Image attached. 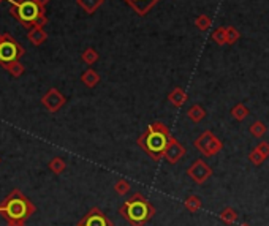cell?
<instances>
[{
  "instance_id": "obj_1",
  "label": "cell",
  "mask_w": 269,
  "mask_h": 226,
  "mask_svg": "<svg viewBox=\"0 0 269 226\" xmlns=\"http://www.w3.org/2000/svg\"><path fill=\"white\" fill-rule=\"evenodd\" d=\"M119 213L129 225L144 226L155 215V207L151 204V201L144 194L133 193V196L124 201L122 206L119 207Z\"/></svg>"
},
{
  "instance_id": "obj_2",
  "label": "cell",
  "mask_w": 269,
  "mask_h": 226,
  "mask_svg": "<svg viewBox=\"0 0 269 226\" xmlns=\"http://www.w3.org/2000/svg\"><path fill=\"white\" fill-rule=\"evenodd\" d=\"M170 136H165L158 131L147 127L146 133H143L138 138V146L151 156L154 161H160L165 155L166 144H168Z\"/></svg>"
},
{
  "instance_id": "obj_3",
  "label": "cell",
  "mask_w": 269,
  "mask_h": 226,
  "mask_svg": "<svg viewBox=\"0 0 269 226\" xmlns=\"http://www.w3.org/2000/svg\"><path fill=\"white\" fill-rule=\"evenodd\" d=\"M43 13H46V11L35 0H19L11 7V15L29 30L34 27V24Z\"/></svg>"
},
{
  "instance_id": "obj_4",
  "label": "cell",
  "mask_w": 269,
  "mask_h": 226,
  "mask_svg": "<svg viewBox=\"0 0 269 226\" xmlns=\"http://www.w3.org/2000/svg\"><path fill=\"white\" fill-rule=\"evenodd\" d=\"M0 210L5 213L6 218H25L35 210V207L30 204L29 199H25L21 193L15 190L10 194V198L0 206Z\"/></svg>"
},
{
  "instance_id": "obj_5",
  "label": "cell",
  "mask_w": 269,
  "mask_h": 226,
  "mask_svg": "<svg viewBox=\"0 0 269 226\" xmlns=\"http://www.w3.org/2000/svg\"><path fill=\"white\" fill-rule=\"evenodd\" d=\"M24 48L10 34H3L0 38V65H8L11 62L19 60L24 55Z\"/></svg>"
},
{
  "instance_id": "obj_6",
  "label": "cell",
  "mask_w": 269,
  "mask_h": 226,
  "mask_svg": "<svg viewBox=\"0 0 269 226\" xmlns=\"http://www.w3.org/2000/svg\"><path fill=\"white\" fill-rule=\"evenodd\" d=\"M193 144H195L198 152L203 154L204 156H208V158H211V156H214L223 150L222 139H219V138H217L211 130L203 131V133L195 139Z\"/></svg>"
},
{
  "instance_id": "obj_7",
  "label": "cell",
  "mask_w": 269,
  "mask_h": 226,
  "mask_svg": "<svg viewBox=\"0 0 269 226\" xmlns=\"http://www.w3.org/2000/svg\"><path fill=\"white\" fill-rule=\"evenodd\" d=\"M187 175L196 185H204L211 177H212V168H211L203 158H198L187 168Z\"/></svg>"
},
{
  "instance_id": "obj_8",
  "label": "cell",
  "mask_w": 269,
  "mask_h": 226,
  "mask_svg": "<svg viewBox=\"0 0 269 226\" xmlns=\"http://www.w3.org/2000/svg\"><path fill=\"white\" fill-rule=\"evenodd\" d=\"M185 154H187V150L182 146L181 142H179L174 136H170L168 139V144H166V149H165V155L163 158L166 160V163H170V165H176L179 163V160H182Z\"/></svg>"
},
{
  "instance_id": "obj_9",
  "label": "cell",
  "mask_w": 269,
  "mask_h": 226,
  "mask_svg": "<svg viewBox=\"0 0 269 226\" xmlns=\"http://www.w3.org/2000/svg\"><path fill=\"white\" fill-rule=\"evenodd\" d=\"M67 98L62 95V93L57 90V89H49L46 93L43 95L41 98V103L43 106L46 108L49 112H57L63 104H65Z\"/></svg>"
},
{
  "instance_id": "obj_10",
  "label": "cell",
  "mask_w": 269,
  "mask_h": 226,
  "mask_svg": "<svg viewBox=\"0 0 269 226\" xmlns=\"http://www.w3.org/2000/svg\"><path fill=\"white\" fill-rule=\"evenodd\" d=\"M78 226H113V223L98 207H94L87 212V215L82 218Z\"/></svg>"
},
{
  "instance_id": "obj_11",
  "label": "cell",
  "mask_w": 269,
  "mask_h": 226,
  "mask_svg": "<svg viewBox=\"0 0 269 226\" xmlns=\"http://www.w3.org/2000/svg\"><path fill=\"white\" fill-rule=\"evenodd\" d=\"M138 16H146L160 0H124Z\"/></svg>"
},
{
  "instance_id": "obj_12",
  "label": "cell",
  "mask_w": 269,
  "mask_h": 226,
  "mask_svg": "<svg viewBox=\"0 0 269 226\" xmlns=\"http://www.w3.org/2000/svg\"><path fill=\"white\" fill-rule=\"evenodd\" d=\"M168 102L174 106V108H182V106L189 102V95L182 87H174L168 93Z\"/></svg>"
},
{
  "instance_id": "obj_13",
  "label": "cell",
  "mask_w": 269,
  "mask_h": 226,
  "mask_svg": "<svg viewBox=\"0 0 269 226\" xmlns=\"http://www.w3.org/2000/svg\"><path fill=\"white\" fill-rule=\"evenodd\" d=\"M27 38L34 46H40V45H43L44 41H46L48 34L44 32L43 27H32L29 30V34H27Z\"/></svg>"
},
{
  "instance_id": "obj_14",
  "label": "cell",
  "mask_w": 269,
  "mask_h": 226,
  "mask_svg": "<svg viewBox=\"0 0 269 226\" xmlns=\"http://www.w3.org/2000/svg\"><path fill=\"white\" fill-rule=\"evenodd\" d=\"M219 218H220V222L223 225H227V226H233L236 222H238V212H236L233 207H223V209L220 210L219 213Z\"/></svg>"
},
{
  "instance_id": "obj_15",
  "label": "cell",
  "mask_w": 269,
  "mask_h": 226,
  "mask_svg": "<svg viewBox=\"0 0 269 226\" xmlns=\"http://www.w3.org/2000/svg\"><path fill=\"white\" fill-rule=\"evenodd\" d=\"M184 207L190 213H198L203 209V201L200 196H196V194H190V196L184 199Z\"/></svg>"
},
{
  "instance_id": "obj_16",
  "label": "cell",
  "mask_w": 269,
  "mask_h": 226,
  "mask_svg": "<svg viewBox=\"0 0 269 226\" xmlns=\"http://www.w3.org/2000/svg\"><path fill=\"white\" fill-rule=\"evenodd\" d=\"M81 83L86 87H89V89H94L100 83V74L95 70H92V68H89V70H86L81 74Z\"/></svg>"
},
{
  "instance_id": "obj_17",
  "label": "cell",
  "mask_w": 269,
  "mask_h": 226,
  "mask_svg": "<svg viewBox=\"0 0 269 226\" xmlns=\"http://www.w3.org/2000/svg\"><path fill=\"white\" fill-rule=\"evenodd\" d=\"M187 117L193 123H200L203 119L206 117V109H204L201 104H192L187 109Z\"/></svg>"
},
{
  "instance_id": "obj_18",
  "label": "cell",
  "mask_w": 269,
  "mask_h": 226,
  "mask_svg": "<svg viewBox=\"0 0 269 226\" xmlns=\"http://www.w3.org/2000/svg\"><path fill=\"white\" fill-rule=\"evenodd\" d=\"M76 3L84 10V13L87 15H94L101 5L105 3V0H76Z\"/></svg>"
},
{
  "instance_id": "obj_19",
  "label": "cell",
  "mask_w": 269,
  "mask_h": 226,
  "mask_svg": "<svg viewBox=\"0 0 269 226\" xmlns=\"http://www.w3.org/2000/svg\"><path fill=\"white\" fill-rule=\"evenodd\" d=\"M231 116L234 121H238V122H242V121H246V119L250 116V111H249V108L246 104H242V103H238V104H234L233 106V109H231Z\"/></svg>"
},
{
  "instance_id": "obj_20",
  "label": "cell",
  "mask_w": 269,
  "mask_h": 226,
  "mask_svg": "<svg viewBox=\"0 0 269 226\" xmlns=\"http://www.w3.org/2000/svg\"><path fill=\"white\" fill-rule=\"evenodd\" d=\"M249 131H250V135L253 138H257V139H261L265 135H266V131H268V127H266V123L265 122H261V121H257V122H253L250 127H249Z\"/></svg>"
},
{
  "instance_id": "obj_21",
  "label": "cell",
  "mask_w": 269,
  "mask_h": 226,
  "mask_svg": "<svg viewBox=\"0 0 269 226\" xmlns=\"http://www.w3.org/2000/svg\"><path fill=\"white\" fill-rule=\"evenodd\" d=\"M195 26L198 30H201V32H206V30L211 29V26H212V19L208 16V15H198L195 17Z\"/></svg>"
},
{
  "instance_id": "obj_22",
  "label": "cell",
  "mask_w": 269,
  "mask_h": 226,
  "mask_svg": "<svg viewBox=\"0 0 269 226\" xmlns=\"http://www.w3.org/2000/svg\"><path fill=\"white\" fill-rule=\"evenodd\" d=\"M3 68L6 71H8L13 78H19L21 74L25 71V68H24V65L21 64L19 60H16V62H11V64H8V65H3Z\"/></svg>"
},
{
  "instance_id": "obj_23",
  "label": "cell",
  "mask_w": 269,
  "mask_h": 226,
  "mask_svg": "<svg viewBox=\"0 0 269 226\" xmlns=\"http://www.w3.org/2000/svg\"><path fill=\"white\" fill-rule=\"evenodd\" d=\"M81 59H82V62H84V64H87L89 67H91V65H94L95 62L100 59V55H98V52L95 51L94 48H87L86 51L82 52Z\"/></svg>"
},
{
  "instance_id": "obj_24",
  "label": "cell",
  "mask_w": 269,
  "mask_h": 226,
  "mask_svg": "<svg viewBox=\"0 0 269 226\" xmlns=\"http://www.w3.org/2000/svg\"><path fill=\"white\" fill-rule=\"evenodd\" d=\"M49 169L54 174H62L67 169V163L63 161L60 156H56V158H53V160L49 161Z\"/></svg>"
},
{
  "instance_id": "obj_25",
  "label": "cell",
  "mask_w": 269,
  "mask_h": 226,
  "mask_svg": "<svg viewBox=\"0 0 269 226\" xmlns=\"http://www.w3.org/2000/svg\"><path fill=\"white\" fill-rule=\"evenodd\" d=\"M212 40L219 46L227 45V27H217L212 32Z\"/></svg>"
},
{
  "instance_id": "obj_26",
  "label": "cell",
  "mask_w": 269,
  "mask_h": 226,
  "mask_svg": "<svg viewBox=\"0 0 269 226\" xmlns=\"http://www.w3.org/2000/svg\"><path fill=\"white\" fill-rule=\"evenodd\" d=\"M266 160V156L260 152V150L255 147V149H252L250 152H249V161L252 163V165H255V166H260V165H263V161Z\"/></svg>"
},
{
  "instance_id": "obj_27",
  "label": "cell",
  "mask_w": 269,
  "mask_h": 226,
  "mask_svg": "<svg viewBox=\"0 0 269 226\" xmlns=\"http://www.w3.org/2000/svg\"><path fill=\"white\" fill-rule=\"evenodd\" d=\"M114 191L120 194V196H124V194L130 191V182L125 179H119L116 184H114Z\"/></svg>"
},
{
  "instance_id": "obj_28",
  "label": "cell",
  "mask_w": 269,
  "mask_h": 226,
  "mask_svg": "<svg viewBox=\"0 0 269 226\" xmlns=\"http://www.w3.org/2000/svg\"><path fill=\"white\" fill-rule=\"evenodd\" d=\"M241 38V34H239V30L233 27V26H230L227 27V45H234L236 41H238Z\"/></svg>"
},
{
  "instance_id": "obj_29",
  "label": "cell",
  "mask_w": 269,
  "mask_h": 226,
  "mask_svg": "<svg viewBox=\"0 0 269 226\" xmlns=\"http://www.w3.org/2000/svg\"><path fill=\"white\" fill-rule=\"evenodd\" d=\"M149 128L155 130V131H158V133H162V135H165V136H171L170 128L166 127V125H165L163 122H154V123L149 125Z\"/></svg>"
},
{
  "instance_id": "obj_30",
  "label": "cell",
  "mask_w": 269,
  "mask_h": 226,
  "mask_svg": "<svg viewBox=\"0 0 269 226\" xmlns=\"http://www.w3.org/2000/svg\"><path fill=\"white\" fill-rule=\"evenodd\" d=\"M257 149L268 158V156H269V142L268 141H261L258 146H257Z\"/></svg>"
},
{
  "instance_id": "obj_31",
  "label": "cell",
  "mask_w": 269,
  "mask_h": 226,
  "mask_svg": "<svg viewBox=\"0 0 269 226\" xmlns=\"http://www.w3.org/2000/svg\"><path fill=\"white\" fill-rule=\"evenodd\" d=\"M8 220V226H24L22 218H6Z\"/></svg>"
},
{
  "instance_id": "obj_32",
  "label": "cell",
  "mask_w": 269,
  "mask_h": 226,
  "mask_svg": "<svg viewBox=\"0 0 269 226\" xmlns=\"http://www.w3.org/2000/svg\"><path fill=\"white\" fill-rule=\"evenodd\" d=\"M35 2L40 5L41 8H46V5L49 3V0H35Z\"/></svg>"
},
{
  "instance_id": "obj_33",
  "label": "cell",
  "mask_w": 269,
  "mask_h": 226,
  "mask_svg": "<svg viewBox=\"0 0 269 226\" xmlns=\"http://www.w3.org/2000/svg\"><path fill=\"white\" fill-rule=\"evenodd\" d=\"M238 226H250L249 223H241V225H238Z\"/></svg>"
},
{
  "instance_id": "obj_34",
  "label": "cell",
  "mask_w": 269,
  "mask_h": 226,
  "mask_svg": "<svg viewBox=\"0 0 269 226\" xmlns=\"http://www.w3.org/2000/svg\"><path fill=\"white\" fill-rule=\"evenodd\" d=\"M0 38H2V34H0Z\"/></svg>"
},
{
  "instance_id": "obj_35",
  "label": "cell",
  "mask_w": 269,
  "mask_h": 226,
  "mask_svg": "<svg viewBox=\"0 0 269 226\" xmlns=\"http://www.w3.org/2000/svg\"><path fill=\"white\" fill-rule=\"evenodd\" d=\"M0 2H2V0H0Z\"/></svg>"
}]
</instances>
